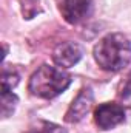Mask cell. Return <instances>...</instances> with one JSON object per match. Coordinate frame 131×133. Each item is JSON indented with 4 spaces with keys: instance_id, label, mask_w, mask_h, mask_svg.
<instances>
[{
    "instance_id": "obj_1",
    "label": "cell",
    "mask_w": 131,
    "mask_h": 133,
    "mask_svg": "<svg viewBox=\"0 0 131 133\" xmlns=\"http://www.w3.org/2000/svg\"><path fill=\"white\" fill-rule=\"evenodd\" d=\"M94 61L102 70L116 73L131 62V42L122 33H111L102 37L93 50Z\"/></svg>"
},
{
    "instance_id": "obj_2",
    "label": "cell",
    "mask_w": 131,
    "mask_h": 133,
    "mask_svg": "<svg viewBox=\"0 0 131 133\" xmlns=\"http://www.w3.org/2000/svg\"><path fill=\"white\" fill-rule=\"evenodd\" d=\"M71 85V74L62 68L51 65H40L30 77L28 90L33 96L42 99H53L62 95Z\"/></svg>"
},
{
    "instance_id": "obj_3",
    "label": "cell",
    "mask_w": 131,
    "mask_h": 133,
    "mask_svg": "<svg viewBox=\"0 0 131 133\" xmlns=\"http://www.w3.org/2000/svg\"><path fill=\"white\" fill-rule=\"evenodd\" d=\"M57 9L69 25H77L91 17L94 11L93 0H56Z\"/></svg>"
},
{
    "instance_id": "obj_4",
    "label": "cell",
    "mask_w": 131,
    "mask_h": 133,
    "mask_svg": "<svg viewBox=\"0 0 131 133\" xmlns=\"http://www.w3.org/2000/svg\"><path fill=\"white\" fill-rule=\"evenodd\" d=\"M125 121V107L117 102H103L94 110V122L100 130H111Z\"/></svg>"
},
{
    "instance_id": "obj_5",
    "label": "cell",
    "mask_w": 131,
    "mask_h": 133,
    "mask_svg": "<svg viewBox=\"0 0 131 133\" xmlns=\"http://www.w3.org/2000/svg\"><path fill=\"white\" fill-rule=\"evenodd\" d=\"M93 102H94V93L91 87H83L76 96V99L72 101V104L69 105L68 111L65 113V121L69 124H76L82 121L90 113Z\"/></svg>"
},
{
    "instance_id": "obj_6",
    "label": "cell",
    "mask_w": 131,
    "mask_h": 133,
    "mask_svg": "<svg viewBox=\"0 0 131 133\" xmlns=\"http://www.w3.org/2000/svg\"><path fill=\"white\" fill-rule=\"evenodd\" d=\"M83 56V48L76 42H62L53 51V61L60 68L74 66Z\"/></svg>"
},
{
    "instance_id": "obj_7",
    "label": "cell",
    "mask_w": 131,
    "mask_h": 133,
    "mask_svg": "<svg viewBox=\"0 0 131 133\" xmlns=\"http://www.w3.org/2000/svg\"><path fill=\"white\" fill-rule=\"evenodd\" d=\"M117 101L120 105L131 108V71L120 81L117 87Z\"/></svg>"
},
{
    "instance_id": "obj_8",
    "label": "cell",
    "mask_w": 131,
    "mask_h": 133,
    "mask_svg": "<svg viewBox=\"0 0 131 133\" xmlns=\"http://www.w3.org/2000/svg\"><path fill=\"white\" fill-rule=\"evenodd\" d=\"M19 73L16 68H8L5 65L2 71V91H12V88L19 84Z\"/></svg>"
},
{
    "instance_id": "obj_9",
    "label": "cell",
    "mask_w": 131,
    "mask_h": 133,
    "mask_svg": "<svg viewBox=\"0 0 131 133\" xmlns=\"http://www.w3.org/2000/svg\"><path fill=\"white\" fill-rule=\"evenodd\" d=\"M19 104V98L12 91H2V118H9Z\"/></svg>"
},
{
    "instance_id": "obj_10",
    "label": "cell",
    "mask_w": 131,
    "mask_h": 133,
    "mask_svg": "<svg viewBox=\"0 0 131 133\" xmlns=\"http://www.w3.org/2000/svg\"><path fill=\"white\" fill-rule=\"evenodd\" d=\"M26 133H68L66 129H63L62 125L48 122V121H37L34 125L30 127V130Z\"/></svg>"
}]
</instances>
